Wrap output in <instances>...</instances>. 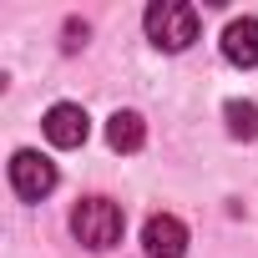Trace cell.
<instances>
[{
    "instance_id": "6da1fadb",
    "label": "cell",
    "mask_w": 258,
    "mask_h": 258,
    "mask_svg": "<svg viewBox=\"0 0 258 258\" xmlns=\"http://www.w3.org/2000/svg\"><path fill=\"white\" fill-rule=\"evenodd\" d=\"M142 26H147L157 51H187L198 41V31H203V21H198V11L187 6V0H152Z\"/></svg>"
},
{
    "instance_id": "7a4b0ae2",
    "label": "cell",
    "mask_w": 258,
    "mask_h": 258,
    "mask_svg": "<svg viewBox=\"0 0 258 258\" xmlns=\"http://www.w3.org/2000/svg\"><path fill=\"white\" fill-rule=\"evenodd\" d=\"M71 233H76V243H86V248H111V243L121 238V208H116L111 198H86V203H76V213H71Z\"/></svg>"
},
{
    "instance_id": "3957f363",
    "label": "cell",
    "mask_w": 258,
    "mask_h": 258,
    "mask_svg": "<svg viewBox=\"0 0 258 258\" xmlns=\"http://www.w3.org/2000/svg\"><path fill=\"white\" fill-rule=\"evenodd\" d=\"M11 187H16L26 203H41V198L56 187V167H51V157H41V152L21 147V152L11 157Z\"/></svg>"
},
{
    "instance_id": "277c9868",
    "label": "cell",
    "mask_w": 258,
    "mask_h": 258,
    "mask_svg": "<svg viewBox=\"0 0 258 258\" xmlns=\"http://www.w3.org/2000/svg\"><path fill=\"white\" fill-rule=\"evenodd\" d=\"M142 248H147V258H182V253H187V228H182V218L152 213L147 228H142Z\"/></svg>"
},
{
    "instance_id": "5b68a950",
    "label": "cell",
    "mask_w": 258,
    "mask_h": 258,
    "mask_svg": "<svg viewBox=\"0 0 258 258\" xmlns=\"http://www.w3.org/2000/svg\"><path fill=\"white\" fill-rule=\"evenodd\" d=\"M86 132H91V121H86V111H81L76 101H56V106L46 111V137H51V147H81Z\"/></svg>"
},
{
    "instance_id": "8992f818",
    "label": "cell",
    "mask_w": 258,
    "mask_h": 258,
    "mask_svg": "<svg viewBox=\"0 0 258 258\" xmlns=\"http://www.w3.org/2000/svg\"><path fill=\"white\" fill-rule=\"evenodd\" d=\"M223 56H228L233 66H243V71L258 66V21H253V16H243V21H233V26L223 31Z\"/></svg>"
},
{
    "instance_id": "52a82bcc",
    "label": "cell",
    "mask_w": 258,
    "mask_h": 258,
    "mask_svg": "<svg viewBox=\"0 0 258 258\" xmlns=\"http://www.w3.org/2000/svg\"><path fill=\"white\" fill-rule=\"evenodd\" d=\"M106 142H111V152H137V147L147 142L142 116H137V111H116V116L106 121Z\"/></svg>"
},
{
    "instance_id": "ba28073f",
    "label": "cell",
    "mask_w": 258,
    "mask_h": 258,
    "mask_svg": "<svg viewBox=\"0 0 258 258\" xmlns=\"http://www.w3.org/2000/svg\"><path fill=\"white\" fill-rule=\"evenodd\" d=\"M223 116H228V132H233V137H243V142L258 137V106H253V101H228Z\"/></svg>"
}]
</instances>
